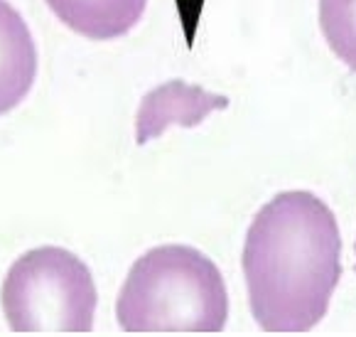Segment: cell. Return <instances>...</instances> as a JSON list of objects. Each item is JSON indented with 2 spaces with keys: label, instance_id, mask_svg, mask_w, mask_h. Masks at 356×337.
<instances>
[{
  "label": "cell",
  "instance_id": "6",
  "mask_svg": "<svg viewBox=\"0 0 356 337\" xmlns=\"http://www.w3.org/2000/svg\"><path fill=\"white\" fill-rule=\"evenodd\" d=\"M147 0H47L54 15L91 40L121 37L140 20Z\"/></svg>",
  "mask_w": 356,
  "mask_h": 337
},
{
  "label": "cell",
  "instance_id": "7",
  "mask_svg": "<svg viewBox=\"0 0 356 337\" xmlns=\"http://www.w3.org/2000/svg\"><path fill=\"white\" fill-rule=\"evenodd\" d=\"M320 27L332 52L356 69V0H320Z\"/></svg>",
  "mask_w": 356,
  "mask_h": 337
},
{
  "label": "cell",
  "instance_id": "2",
  "mask_svg": "<svg viewBox=\"0 0 356 337\" xmlns=\"http://www.w3.org/2000/svg\"><path fill=\"white\" fill-rule=\"evenodd\" d=\"M115 318L126 332H221L229 318L224 276L200 249L155 246L128 271Z\"/></svg>",
  "mask_w": 356,
  "mask_h": 337
},
{
  "label": "cell",
  "instance_id": "3",
  "mask_svg": "<svg viewBox=\"0 0 356 337\" xmlns=\"http://www.w3.org/2000/svg\"><path fill=\"white\" fill-rule=\"evenodd\" d=\"M96 301L89 266L62 246L25 251L3 281V311L13 332H91Z\"/></svg>",
  "mask_w": 356,
  "mask_h": 337
},
{
  "label": "cell",
  "instance_id": "4",
  "mask_svg": "<svg viewBox=\"0 0 356 337\" xmlns=\"http://www.w3.org/2000/svg\"><path fill=\"white\" fill-rule=\"evenodd\" d=\"M229 106L224 94H214L182 79L165 81L143 96L136 116V143L145 146L152 138H160L170 126H200L211 111Z\"/></svg>",
  "mask_w": 356,
  "mask_h": 337
},
{
  "label": "cell",
  "instance_id": "1",
  "mask_svg": "<svg viewBox=\"0 0 356 337\" xmlns=\"http://www.w3.org/2000/svg\"><path fill=\"white\" fill-rule=\"evenodd\" d=\"M243 276L261 330H312L330 311L341 276V237L334 212L312 192L275 195L248 227Z\"/></svg>",
  "mask_w": 356,
  "mask_h": 337
},
{
  "label": "cell",
  "instance_id": "5",
  "mask_svg": "<svg viewBox=\"0 0 356 337\" xmlns=\"http://www.w3.org/2000/svg\"><path fill=\"white\" fill-rule=\"evenodd\" d=\"M37 74V45L25 17L0 0V113L17 106Z\"/></svg>",
  "mask_w": 356,
  "mask_h": 337
}]
</instances>
